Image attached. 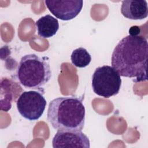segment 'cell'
<instances>
[{
  "mask_svg": "<svg viewBox=\"0 0 148 148\" xmlns=\"http://www.w3.org/2000/svg\"><path fill=\"white\" fill-rule=\"evenodd\" d=\"M148 43L142 36L128 35L116 46L111 64L120 76L135 78V82L147 80Z\"/></svg>",
  "mask_w": 148,
  "mask_h": 148,
  "instance_id": "6da1fadb",
  "label": "cell"
},
{
  "mask_svg": "<svg viewBox=\"0 0 148 148\" xmlns=\"http://www.w3.org/2000/svg\"><path fill=\"white\" fill-rule=\"evenodd\" d=\"M82 100L75 97H62L53 99L48 106V121L57 130L82 131L86 114Z\"/></svg>",
  "mask_w": 148,
  "mask_h": 148,
  "instance_id": "7a4b0ae2",
  "label": "cell"
},
{
  "mask_svg": "<svg viewBox=\"0 0 148 148\" xmlns=\"http://www.w3.org/2000/svg\"><path fill=\"white\" fill-rule=\"evenodd\" d=\"M46 57L29 54L21 57L17 70V77L24 87L39 89L51 77V71Z\"/></svg>",
  "mask_w": 148,
  "mask_h": 148,
  "instance_id": "3957f363",
  "label": "cell"
},
{
  "mask_svg": "<svg viewBox=\"0 0 148 148\" xmlns=\"http://www.w3.org/2000/svg\"><path fill=\"white\" fill-rule=\"evenodd\" d=\"M91 82L94 92L105 98L117 95L121 85L120 75L112 66L109 65L96 68L92 76Z\"/></svg>",
  "mask_w": 148,
  "mask_h": 148,
  "instance_id": "277c9868",
  "label": "cell"
},
{
  "mask_svg": "<svg viewBox=\"0 0 148 148\" xmlns=\"http://www.w3.org/2000/svg\"><path fill=\"white\" fill-rule=\"evenodd\" d=\"M46 103L43 94L32 90L23 92L16 101L17 109L19 113L30 121L37 120L41 117Z\"/></svg>",
  "mask_w": 148,
  "mask_h": 148,
  "instance_id": "5b68a950",
  "label": "cell"
},
{
  "mask_svg": "<svg viewBox=\"0 0 148 148\" xmlns=\"http://www.w3.org/2000/svg\"><path fill=\"white\" fill-rule=\"evenodd\" d=\"M49 10L57 18L61 20H71L81 12L83 1L82 0L45 1Z\"/></svg>",
  "mask_w": 148,
  "mask_h": 148,
  "instance_id": "8992f818",
  "label": "cell"
},
{
  "mask_svg": "<svg viewBox=\"0 0 148 148\" xmlns=\"http://www.w3.org/2000/svg\"><path fill=\"white\" fill-rule=\"evenodd\" d=\"M52 145L54 148L90 147L88 138L79 130H57L53 138Z\"/></svg>",
  "mask_w": 148,
  "mask_h": 148,
  "instance_id": "52a82bcc",
  "label": "cell"
},
{
  "mask_svg": "<svg viewBox=\"0 0 148 148\" xmlns=\"http://www.w3.org/2000/svg\"><path fill=\"white\" fill-rule=\"evenodd\" d=\"M121 13L131 20H143L147 17V2L145 0H125L121 2Z\"/></svg>",
  "mask_w": 148,
  "mask_h": 148,
  "instance_id": "ba28073f",
  "label": "cell"
},
{
  "mask_svg": "<svg viewBox=\"0 0 148 148\" xmlns=\"http://www.w3.org/2000/svg\"><path fill=\"white\" fill-rule=\"evenodd\" d=\"M38 34L43 38L53 36L59 28V23L57 18L50 14H46L39 18L35 23Z\"/></svg>",
  "mask_w": 148,
  "mask_h": 148,
  "instance_id": "9c48e42d",
  "label": "cell"
},
{
  "mask_svg": "<svg viewBox=\"0 0 148 148\" xmlns=\"http://www.w3.org/2000/svg\"><path fill=\"white\" fill-rule=\"evenodd\" d=\"M71 60L72 64L75 66L84 68L90 64L91 61V57L86 49L79 47L72 51Z\"/></svg>",
  "mask_w": 148,
  "mask_h": 148,
  "instance_id": "30bf717a",
  "label": "cell"
},
{
  "mask_svg": "<svg viewBox=\"0 0 148 148\" xmlns=\"http://www.w3.org/2000/svg\"><path fill=\"white\" fill-rule=\"evenodd\" d=\"M4 83L2 80H1V83L4 85V88L1 86V88H3L5 90L4 97L5 99L1 101V103L4 101L5 104L1 108L2 110H4L5 112H8L12 106V102L13 100V92L12 90V83L9 79H5L3 80Z\"/></svg>",
  "mask_w": 148,
  "mask_h": 148,
  "instance_id": "8fae6325",
  "label": "cell"
},
{
  "mask_svg": "<svg viewBox=\"0 0 148 148\" xmlns=\"http://www.w3.org/2000/svg\"><path fill=\"white\" fill-rule=\"evenodd\" d=\"M140 32V28L136 25L132 26L129 29V35L131 36H138Z\"/></svg>",
  "mask_w": 148,
  "mask_h": 148,
  "instance_id": "7c38bea8",
  "label": "cell"
}]
</instances>
